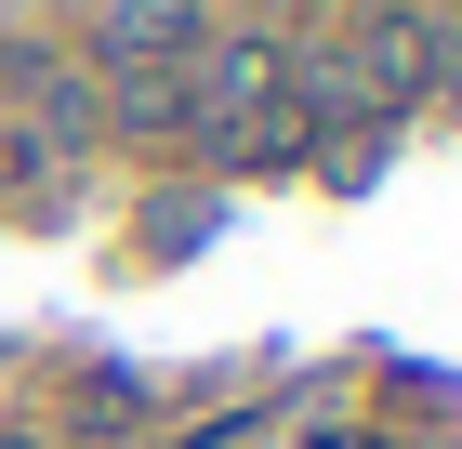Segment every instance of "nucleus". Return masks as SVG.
Returning a JSON list of instances; mask_svg holds the SVG:
<instances>
[{
    "mask_svg": "<svg viewBox=\"0 0 462 449\" xmlns=\"http://www.w3.org/2000/svg\"><path fill=\"white\" fill-rule=\"evenodd\" d=\"M0 93L27 119V159H79V145H93V80H79L67 53H0Z\"/></svg>",
    "mask_w": 462,
    "mask_h": 449,
    "instance_id": "1",
    "label": "nucleus"
},
{
    "mask_svg": "<svg viewBox=\"0 0 462 449\" xmlns=\"http://www.w3.org/2000/svg\"><path fill=\"white\" fill-rule=\"evenodd\" d=\"M93 119H119V133H185V119H199V93H185V53H145V67H106Z\"/></svg>",
    "mask_w": 462,
    "mask_h": 449,
    "instance_id": "2",
    "label": "nucleus"
},
{
    "mask_svg": "<svg viewBox=\"0 0 462 449\" xmlns=\"http://www.w3.org/2000/svg\"><path fill=\"white\" fill-rule=\"evenodd\" d=\"M145 53H199V0H106V67Z\"/></svg>",
    "mask_w": 462,
    "mask_h": 449,
    "instance_id": "3",
    "label": "nucleus"
},
{
    "mask_svg": "<svg viewBox=\"0 0 462 449\" xmlns=\"http://www.w3.org/2000/svg\"><path fill=\"white\" fill-rule=\"evenodd\" d=\"M199 449H278V436H264V423H225V436H199Z\"/></svg>",
    "mask_w": 462,
    "mask_h": 449,
    "instance_id": "4",
    "label": "nucleus"
}]
</instances>
